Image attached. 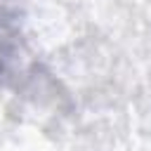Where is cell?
Listing matches in <instances>:
<instances>
[{
    "mask_svg": "<svg viewBox=\"0 0 151 151\" xmlns=\"http://www.w3.org/2000/svg\"><path fill=\"white\" fill-rule=\"evenodd\" d=\"M14 50H17V31L0 19V73H5Z\"/></svg>",
    "mask_w": 151,
    "mask_h": 151,
    "instance_id": "obj_1",
    "label": "cell"
}]
</instances>
